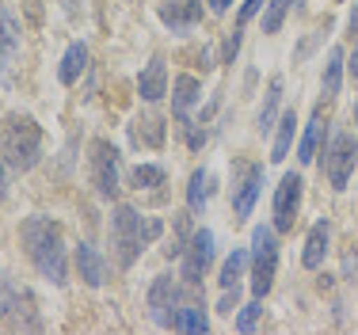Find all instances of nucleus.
Instances as JSON below:
<instances>
[{
    "label": "nucleus",
    "instance_id": "nucleus-36",
    "mask_svg": "<svg viewBox=\"0 0 358 335\" xmlns=\"http://www.w3.org/2000/svg\"><path fill=\"white\" fill-rule=\"evenodd\" d=\"M355 130H358V103H355Z\"/></svg>",
    "mask_w": 358,
    "mask_h": 335
},
{
    "label": "nucleus",
    "instance_id": "nucleus-8",
    "mask_svg": "<svg viewBox=\"0 0 358 335\" xmlns=\"http://www.w3.org/2000/svg\"><path fill=\"white\" fill-rule=\"evenodd\" d=\"M210 263H214V233H210V229H194V236L187 240V248H183L179 278H183L187 286H199V282L206 278Z\"/></svg>",
    "mask_w": 358,
    "mask_h": 335
},
{
    "label": "nucleus",
    "instance_id": "nucleus-16",
    "mask_svg": "<svg viewBox=\"0 0 358 335\" xmlns=\"http://www.w3.org/2000/svg\"><path fill=\"white\" fill-rule=\"evenodd\" d=\"M202 99V84L194 80V76H176V84H172V115L179 118V122H187L191 118V111H194V103Z\"/></svg>",
    "mask_w": 358,
    "mask_h": 335
},
{
    "label": "nucleus",
    "instance_id": "nucleus-33",
    "mask_svg": "<svg viewBox=\"0 0 358 335\" xmlns=\"http://www.w3.org/2000/svg\"><path fill=\"white\" fill-rule=\"evenodd\" d=\"M236 301H241V290H225V297H221V313H233V308H236Z\"/></svg>",
    "mask_w": 358,
    "mask_h": 335
},
{
    "label": "nucleus",
    "instance_id": "nucleus-9",
    "mask_svg": "<svg viewBox=\"0 0 358 335\" xmlns=\"http://www.w3.org/2000/svg\"><path fill=\"white\" fill-rule=\"evenodd\" d=\"M301 191L305 179L297 171H286L282 183L275 187V233H289L297 221V210H301Z\"/></svg>",
    "mask_w": 358,
    "mask_h": 335
},
{
    "label": "nucleus",
    "instance_id": "nucleus-29",
    "mask_svg": "<svg viewBox=\"0 0 358 335\" xmlns=\"http://www.w3.org/2000/svg\"><path fill=\"white\" fill-rule=\"evenodd\" d=\"M259 316H263V297H255V301H248L241 313H236V332H252Z\"/></svg>",
    "mask_w": 358,
    "mask_h": 335
},
{
    "label": "nucleus",
    "instance_id": "nucleus-6",
    "mask_svg": "<svg viewBox=\"0 0 358 335\" xmlns=\"http://www.w3.org/2000/svg\"><path fill=\"white\" fill-rule=\"evenodd\" d=\"M88 176H92V187H96L99 199H115L118 194V149L107 137H96V141H92Z\"/></svg>",
    "mask_w": 358,
    "mask_h": 335
},
{
    "label": "nucleus",
    "instance_id": "nucleus-2",
    "mask_svg": "<svg viewBox=\"0 0 358 335\" xmlns=\"http://www.w3.org/2000/svg\"><path fill=\"white\" fill-rule=\"evenodd\" d=\"M160 233H164V221H160V218L141 221V213L134 210V206H115V213H110V248H115L118 267L130 271L134 263H138V255Z\"/></svg>",
    "mask_w": 358,
    "mask_h": 335
},
{
    "label": "nucleus",
    "instance_id": "nucleus-17",
    "mask_svg": "<svg viewBox=\"0 0 358 335\" xmlns=\"http://www.w3.org/2000/svg\"><path fill=\"white\" fill-rule=\"evenodd\" d=\"M294 134H297V115H294V111H282L278 122H275V149H271V160H275V164H282V160L289 157Z\"/></svg>",
    "mask_w": 358,
    "mask_h": 335
},
{
    "label": "nucleus",
    "instance_id": "nucleus-24",
    "mask_svg": "<svg viewBox=\"0 0 358 335\" xmlns=\"http://www.w3.org/2000/svg\"><path fill=\"white\" fill-rule=\"evenodd\" d=\"M172 328L176 332H206L210 328V316H206V308H202V305H183L176 313Z\"/></svg>",
    "mask_w": 358,
    "mask_h": 335
},
{
    "label": "nucleus",
    "instance_id": "nucleus-11",
    "mask_svg": "<svg viewBox=\"0 0 358 335\" xmlns=\"http://www.w3.org/2000/svg\"><path fill=\"white\" fill-rule=\"evenodd\" d=\"M160 20H164V27L172 34H191L202 20V0H164Z\"/></svg>",
    "mask_w": 358,
    "mask_h": 335
},
{
    "label": "nucleus",
    "instance_id": "nucleus-10",
    "mask_svg": "<svg viewBox=\"0 0 358 335\" xmlns=\"http://www.w3.org/2000/svg\"><path fill=\"white\" fill-rule=\"evenodd\" d=\"M179 282L172 274H160V278H152L149 286V316L160 324V328H172L176 313H179Z\"/></svg>",
    "mask_w": 358,
    "mask_h": 335
},
{
    "label": "nucleus",
    "instance_id": "nucleus-18",
    "mask_svg": "<svg viewBox=\"0 0 358 335\" xmlns=\"http://www.w3.org/2000/svg\"><path fill=\"white\" fill-rule=\"evenodd\" d=\"M84 69H88V46H84V42H73V46L65 50L62 65H57V80H62V84H76Z\"/></svg>",
    "mask_w": 358,
    "mask_h": 335
},
{
    "label": "nucleus",
    "instance_id": "nucleus-7",
    "mask_svg": "<svg viewBox=\"0 0 358 335\" xmlns=\"http://www.w3.org/2000/svg\"><path fill=\"white\" fill-rule=\"evenodd\" d=\"M355 160H358V145H355V137L347 134V130H339L336 137H331L328 152H324V171H328V183L336 187V191H343V187L351 183Z\"/></svg>",
    "mask_w": 358,
    "mask_h": 335
},
{
    "label": "nucleus",
    "instance_id": "nucleus-12",
    "mask_svg": "<svg viewBox=\"0 0 358 335\" xmlns=\"http://www.w3.org/2000/svg\"><path fill=\"white\" fill-rule=\"evenodd\" d=\"M259 187H263V168H259V164H244V168H241V183L233 187V210H236V221L252 218L255 199H259Z\"/></svg>",
    "mask_w": 358,
    "mask_h": 335
},
{
    "label": "nucleus",
    "instance_id": "nucleus-23",
    "mask_svg": "<svg viewBox=\"0 0 358 335\" xmlns=\"http://www.w3.org/2000/svg\"><path fill=\"white\" fill-rule=\"evenodd\" d=\"M206 199H210V171L199 168L191 176V187H187V210L202 213V210H206Z\"/></svg>",
    "mask_w": 358,
    "mask_h": 335
},
{
    "label": "nucleus",
    "instance_id": "nucleus-5",
    "mask_svg": "<svg viewBox=\"0 0 358 335\" xmlns=\"http://www.w3.org/2000/svg\"><path fill=\"white\" fill-rule=\"evenodd\" d=\"M252 294L267 297L275 286L278 274V240H275V225H255L252 229Z\"/></svg>",
    "mask_w": 358,
    "mask_h": 335
},
{
    "label": "nucleus",
    "instance_id": "nucleus-21",
    "mask_svg": "<svg viewBox=\"0 0 358 335\" xmlns=\"http://www.w3.org/2000/svg\"><path fill=\"white\" fill-rule=\"evenodd\" d=\"M278 103H282V76H271L267 84V96H263V107H259V130H275L278 122Z\"/></svg>",
    "mask_w": 358,
    "mask_h": 335
},
{
    "label": "nucleus",
    "instance_id": "nucleus-13",
    "mask_svg": "<svg viewBox=\"0 0 358 335\" xmlns=\"http://www.w3.org/2000/svg\"><path fill=\"white\" fill-rule=\"evenodd\" d=\"M138 96L145 103H160L168 96V69H164V57H152L145 65V73L138 76Z\"/></svg>",
    "mask_w": 358,
    "mask_h": 335
},
{
    "label": "nucleus",
    "instance_id": "nucleus-32",
    "mask_svg": "<svg viewBox=\"0 0 358 335\" xmlns=\"http://www.w3.org/2000/svg\"><path fill=\"white\" fill-rule=\"evenodd\" d=\"M351 31H358V8L351 12ZM347 69H351V76L358 80V42H355V54H351V65H347Z\"/></svg>",
    "mask_w": 358,
    "mask_h": 335
},
{
    "label": "nucleus",
    "instance_id": "nucleus-28",
    "mask_svg": "<svg viewBox=\"0 0 358 335\" xmlns=\"http://www.w3.org/2000/svg\"><path fill=\"white\" fill-rule=\"evenodd\" d=\"M289 4H294V0H267V12H263V34H278Z\"/></svg>",
    "mask_w": 358,
    "mask_h": 335
},
{
    "label": "nucleus",
    "instance_id": "nucleus-34",
    "mask_svg": "<svg viewBox=\"0 0 358 335\" xmlns=\"http://www.w3.org/2000/svg\"><path fill=\"white\" fill-rule=\"evenodd\" d=\"M229 4H233V0H210V12H229Z\"/></svg>",
    "mask_w": 358,
    "mask_h": 335
},
{
    "label": "nucleus",
    "instance_id": "nucleus-31",
    "mask_svg": "<svg viewBox=\"0 0 358 335\" xmlns=\"http://www.w3.org/2000/svg\"><path fill=\"white\" fill-rule=\"evenodd\" d=\"M259 8H267V0H244L241 4V23H248L252 15H259Z\"/></svg>",
    "mask_w": 358,
    "mask_h": 335
},
{
    "label": "nucleus",
    "instance_id": "nucleus-30",
    "mask_svg": "<svg viewBox=\"0 0 358 335\" xmlns=\"http://www.w3.org/2000/svg\"><path fill=\"white\" fill-rule=\"evenodd\" d=\"M241 34H244V31H229V38H225V46H221V57H225V65H233V57H236V50H241Z\"/></svg>",
    "mask_w": 358,
    "mask_h": 335
},
{
    "label": "nucleus",
    "instance_id": "nucleus-19",
    "mask_svg": "<svg viewBox=\"0 0 358 335\" xmlns=\"http://www.w3.org/2000/svg\"><path fill=\"white\" fill-rule=\"evenodd\" d=\"M15 50H20V23H15V15L0 4V65L12 62Z\"/></svg>",
    "mask_w": 358,
    "mask_h": 335
},
{
    "label": "nucleus",
    "instance_id": "nucleus-25",
    "mask_svg": "<svg viewBox=\"0 0 358 335\" xmlns=\"http://www.w3.org/2000/svg\"><path fill=\"white\" fill-rule=\"evenodd\" d=\"M248 252L244 248H233V255H229L225 263H221V290H233L236 282L244 278V267H248Z\"/></svg>",
    "mask_w": 358,
    "mask_h": 335
},
{
    "label": "nucleus",
    "instance_id": "nucleus-20",
    "mask_svg": "<svg viewBox=\"0 0 358 335\" xmlns=\"http://www.w3.org/2000/svg\"><path fill=\"white\" fill-rule=\"evenodd\" d=\"M320 134H324V111L317 107L309 118V126H305V134H301V145H297V160H301V164H313V160H317Z\"/></svg>",
    "mask_w": 358,
    "mask_h": 335
},
{
    "label": "nucleus",
    "instance_id": "nucleus-4",
    "mask_svg": "<svg viewBox=\"0 0 358 335\" xmlns=\"http://www.w3.org/2000/svg\"><path fill=\"white\" fill-rule=\"evenodd\" d=\"M0 324L12 332H38L42 328V316H38V305L31 297V290L20 278H12V274H0Z\"/></svg>",
    "mask_w": 358,
    "mask_h": 335
},
{
    "label": "nucleus",
    "instance_id": "nucleus-3",
    "mask_svg": "<svg viewBox=\"0 0 358 335\" xmlns=\"http://www.w3.org/2000/svg\"><path fill=\"white\" fill-rule=\"evenodd\" d=\"M0 149H4V164L12 171H31L42 160V130H38V122L27 118V115L4 118Z\"/></svg>",
    "mask_w": 358,
    "mask_h": 335
},
{
    "label": "nucleus",
    "instance_id": "nucleus-15",
    "mask_svg": "<svg viewBox=\"0 0 358 335\" xmlns=\"http://www.w3.org/2000/svg\"><path fill=\"white\" fill-rule=\"evenodd\" d=\"M328 236H331V225L328 221H317L305 236V252H301V267L305 271H320L324 259H328Z\"/></svg>",
    "mask_w": 358,
    "mask_h": 335
},
{
    "label": "nucleus",
    "instance_id": "nucleus-1",
    "mask_svg": "<svg viewBox=\"0 0 358 335\" xmlns=\"http://www.w3.org/2000/svg\"><path fill=\"white\" fill-rule=\"evenodd\" d=\"M20 240L27 259L35 263V271L42 278H50L54 286L69 282V255H65V240H62V225L50 218H27L20 225Z\"/></svg>",
    "mask_w": 358,
    "mask_h": 335
},
{
    "label": "nucleus",
    "instance_id": "nucleus-27",
    "mask_svg": "<svg viewBox=\"0 0 358 335\" xmlns=\"http://www.w3.org/2000/svg\"><path fill=\"white\" fill-rule=\"evenodd\" d=\"M164 168L160 164H138L130 171V187H138V191H157V187H164Z\"/></svg>",
    "mask_w": 358,
    "mask_h": 335
},
{
    "label": "nucleus",
    "instance_id": "nucleus-14",
    "mask_svg": "<svg viewBox=\"0 0 358 335\" xmlns=\"http://www.w3.org/2000/svg\"><path fill=\"white\" fill-rule=\"evenodd\" d=\"M73 259H76V271H80L84 286L99 290V286L107 282V274H110V271H107V259H103V255H99L92 244H80V248H76Z\"/></svg>",
    "mask_w": 358,
    "mask_h": 335
},
{
    "label": "nucleus",
    "instance_id": "nucleus-35",
    "mask_svg": "<svg viewBox=\"0 0 358 335\" xmlns=\"http://www.w3.org/2000/svg\"><path fill=\"white\" fill-rule=\"evenodd\" d=\"M4 160H0V202H4V194H8V176H4Z\"/></svg>",
    "mask_w": 358,
    "mask_h": 335
},
{
    "label": "nucleus",
    "instance_id": "nucleus-26",
    "mask_svg": "<svg viewBox=\"0 0 358 335\" xmlns=\"http://www.w3.org/2000/svg\"><path fill=\"white\" fill-rule=\"evenodd\" d=\"M134 141L138 145H164V126H160V118L157 115H145V118H138L134 122Z\"/></svg>",
    "mask_w": 358,
    "mask_h": 335
},
{
    "label": "nucleus",
    "instance_id": "nucleus-22",
    "mask_svg": "<svg viewBox=\"0 0 358 335\" xmlns=\"http://www.w3.org/2000/svg\"><path fill=\"white\" fill-rule=\"evenodd\" d=\"M343 65H347V54L343 50H331L328 54V65H324V96H339V88H343Z\"/></svg>",
    "mask_w": 358,
    "mask_h": 335
}]
</instances>
